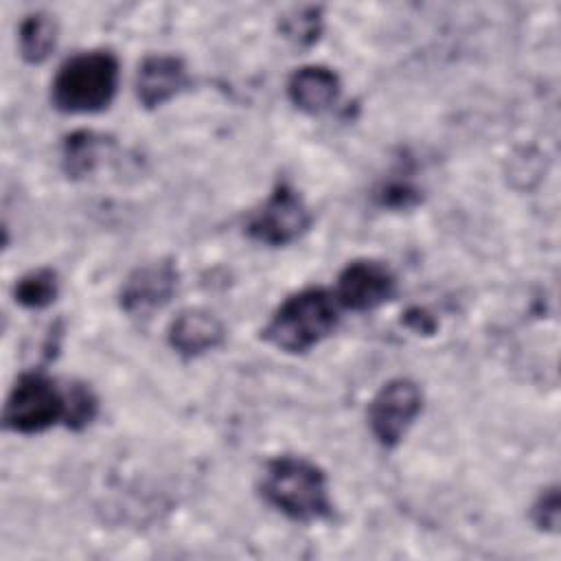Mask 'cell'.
Masks as SVG:
<instances>
[{
    "label": "cell",
    "instance_id": "obj_1",
    "mask_svg": "<svg viewBox=\"0 0 561 561\" xmlns=\"http://www.w3.org/2000/svg\"><path fill=\"white\" fill-rule=\"evenodd\" d=\"M259 491L272 508L300 524L333 515L324 471L300 456L272 458L263 469Z\"/></svg>",
    "mask_w": 561,
    "mask_h": 561
},
{
    "label": "cell",
    "instance_id": "obj_2",
    "mask_svg": "<svg viewBox=\"0 0 561 561\" xmlns=\"http://www.w3.org/2000/svg\"><path fill=\"white\" fill-rule=\"evenodd\" d=\"M340 320V302L324 287H307L285 298L263 327V340L285 353H305L329 337Z\"/></svg>",
    "mask_w": 561,
    "mask_h": 561
},
{
    "label": "cell",
    "instance_id": "obj_3",
    "mask_svg": "<svg viewBox=\"0 0 561 561\" xmlns=\"http://www.w3.org/2000/svg\"><path fill=\"white\" fill-rule=\"evenodd\" d=\"M118 88V59L110 50L77 53L66 59L50 85L53 105L66 114L105 110Z\"/></svg>",
    "mask_w": 561,
    "mask_h": 561
},
{
    "label": "cell",
    "instance_id": "obj_4",
    "mask_svg": "<svg viewBox=\"0 0 561 561\" xmlns=\"http://www.w3.org/2000/svg\"><path fill=\"white\" fill-rule=\"evenodd\" d=\"M2 421L15 434H39L66 421V388L44 370L22 373L7 397Z\"/></svg>",
    "mask_w": 561,
    "mask_h": 561
},
{
    "label": "cell",
    "instance_id": "obj_5",
    "mask_svg": "<svg viewBox=\"0 0 561 561\" xmlns=\"http://www.w3.org/2000/svg\"><path fill=\"white\" fill-rule=\"evenodd\" d=\"M311 226V210L296 188L289 184H278L270 197L252 210L245 221V232L250 239L263 245H287L300 239Z\"/></svg>",
    "mask_w": 561,
    "mask_h": 561
},
{
    "label": "cell",
    "instance_id": "obj_6",
    "mask_svg": "<svg viewBox=\"0 0 561 561\" xmlns=\"http://www.w3.org/2000/svg\"><path fill=\"white\" fill-rule=\"evenodd\" d=\"M423 408V392L410 379H390L368 403V427L379 445L394 447Z\"/></svg>",
    "mask_w": 561,
    "mask_h": 561
},
{
    "label": "cell",
    "instance_id": "obj_7",
    "mask_svg": "<svg viewBox=\"0 0 561 561\" xmlns=\"http://www.w3.org/2000/svg\"><path fill=\"white\" fill-rule=\"evenodd\" d=\"M397 278L392 270L373 259L351 261L337 276L335 298L340 307L351 311H370L394 296Z\"/></svg>",
    "mask_w": 561,
    "mask_h": 561
},
{
    "label": "cell",
    "instance_id": "obj_8",
    "mask_svg": "<svg viewBox=\"0 0 561 561\" xmlns=\"http://www.w3.org/2000/svg\"><path fill=\"white\" fill-rule=\"evenodd\" d=\"M178 278V267L171 261H153L136 267L121 287V309L129 316H149L173 298Z\"/></svg>",
    "mask_w": 561,
    "mask_h": 561
},
{
    "label": "cell",
    "instance_id": "obj_9",
    "mask_svg": "<svg viewBox=\"0 0 561 561\" xmlns=\"http://www.w3.org/2000/svg\"><path fill=\"white\" fill-rule=\"evenodd\" d=\"M188 83L186 66L180 57L173 55H151L147 57L136 75V94L138 101L147 107H160L180 94Z\"/></svg>",
    "mask_w": 561,
    "mask_h": 561
},
{
    "label": "cell",
    "instance_id": "obj_10",
    "mask_svg": "<svg viewBox=\"0 0 561 561\" xmlns=\"http://www.w3.org/2000/svg\"><path fill=\"white\" fill-rule=\"evenodd\" d=\"M167 337L178 355L199 357L224 342L226 329L221 320L206 309H184L169 324Z\"/></svg>",
    "mask_w": 561,
    "mask_h": 561
},
{
    "label": "cell",
    "instance_id": "obj_11",
    "mask_svg": "<svg viewBox=\"0 0 561 561\" xmlns=\"http://www.w3.org/2000/svg\"><path fill=\"white\" fill-rule=\"evenodd\" d=\"M340 77L324 66H302L287 81L289 101L307 114H322L340 99Z\"/></svg>",
    "mask_w": 561,
    "mask_h": 561
},
{
    "label": "cell",
    "instance_id": "obj_12",
    "mask_svg": "<svg viewBox=\"0 0 561 561\" xmlns=\"http://www.w3.org/2000/svg\"><path fill=\"white\" fill-rule=\"evenodd\" d=\"M20 55L26 64H42L50 57L57 44V22L53 15L37 11L22 20L18 31Z\"/></svg>",
    "mask_w": 561,
    "mask_h": 561
},
{
    "label": "cell",
    "instance_id": "obj_13",
    "mask_svg": "<svg viewBox=\"0 0 561 561\" xmlns=\"http://www.w3.org/2000/svg\"><path fill=\"white\" fill-rule=\"evenodd\" d=\"M101 147H103V138H99L92 131L81 129L70 134L64 140V149H61V164L68 178H83L92 173V169L96 167Z\"/></svg>",
    "mask_w": 561,
    "mask_h": 561
},
{
    "label": "cell",
    "instance_id": "obj_14",
    "mask_svg": "<svg viewBox=\"0 0 561 561\" xmlns=\"http://www.w3.org/2000/svg\"><path fill=\"white\" fill-rule=\"evenodd\" d=\"M57 294H59V280L50 267H39L24 274L13 289L15 302L26 309H44L55 302Z\"/></svg>",
    "mask_w": 561,
    "mask_h": 561
},
{
    "label": "cell",
    "instance_id": "obj_15",
    "mask_svg": "<svg viewBox=\"0 0 561 561\" xmlns=\"http://www.w3.org/2000/svg\"><path fill=\"white\" fill-rule=\"evenodd\" d=\"M99 401L94 392L85 383H68L66 386V427L83 430L96 416Z\"/></svg>",
    "mask_w": 561,
    "mask_h": 561
},
{
    "label": "cell",
    "instance_id": "obj_16",
    "mask_svg": "<svg viewBox=\"0 0 561 561\" xmlns=\"http://www.w3.org/2000/svg\"><path fill=\"white\" fill-rule=\"evenodd\" d=\"M322 28V18L320 11L309 7V9H298L294 15H287L280 20V31L287 39H291L298 46H309L318 39Z\"/></svg>",
    "mask_w": 561,
    "mask_h": 561
},
{
    "label": "cell",
    "instance_id": "obj_17",
    "mask_svg": "<svg viewBox=\"0 0 561 561\" xmlns=\"http://www.w3.org/2000/svg\"><path fill=\"white\" fill-rule=\"evenodd\" d=\"M559 506L561 504H559L557 486H550V489L541 491V495L533 504V522L537 524V528L548 530V533H557L559 530Z\"/></svg>",
    "mask_w": 561,
    "mask_h": 561
},
{
    "label": "cell",
    "instance_id": "obj_18",
    "mask_svg": "<svg viewBox=\"0 0 561 561\" xmlns=\"http://www.w3.org/2000/svg\"><path fill=\"white\" fill-rule=\"evenodd\" d=\"M419 202V191L410 184H390L383 188L381 193V204H388V206H394V208H408L412 204Z\"/></svg>",
    "mask_w": 561,
    "mask_h": 561
}]
</instances>
